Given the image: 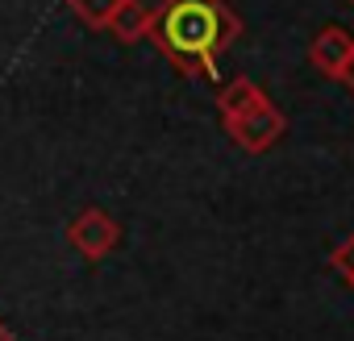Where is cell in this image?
I'll return each instance as SVG.
<instances>
[{
  "label": "cell",
  "instance_id": "cell-4",
  "mask_svg": "<svg viewBox=\"0 0 354 341\" xmlns=\"http://www.w3.org/2000/svg\"><path fill=\"white\" fill-rule=\"evenodd\" d=\"M350 50H354V34L350 30H342V26H325L317 38H313V46H308V59H313V67L317 71H325V75H342V67H346V59H350Z\"/></svg>",
  "mask_w": 354,
  "mask_h": 341
},
{
  "label": "cell",
  "instance_id": "cell-1",
  "mask_svg": "<svg viewBox=\"0 0 354 341\" xmlns=\"http://www.w3.org/2000/svg\"><path fill=\"white\" fill-rule=\"evenodd\" d=\"M242 34V21L225 0H162L158 9H150V42L162 50V59L184 71L213 79L221 55L230 42Z\"/></svg>",
  "mask_w": 354,
  "mask_h": 341
},
{
  "label": "cell",
  "instance_id": "cell-9",
  "mask_svg": "<svg viewBox=\"0 0 354 341\" xmlns=\"http://www.w3.org/2000/svg\"><path fill=\"white\" fill-rule=\"evenodd\" d=\"M350 92H354V50H350V59H346V67H342V75H337Z\"/></svg>",
  "mask_w": 354,
  "mask_h": 341
},
{
  "label": "cell",
  "instance_id": "cell-7",
  "mask_svg": "<svg viewBox=\"0 0 354 341\" xmlns=\"http://www.w3.org/2000/svg\"><path fill=\"white\" fill-rule=\"evenodd\" d=\"M121 0H67V9L88 26V30H109V17L117 13Z\"/></svg>",
  "mask_w": 354,
  "mask_h": 341
},
{
  "label": "cell",
  "instance_id": "cell-5",
  "mask_svg": "<svg viewBox=\"0 0 354 341\" xmlns=\"http://www.w3.org/2000/svg\"><path fill=\"white\" fill-rule=\"evenodd\" d=\"M109 34L117 42H138L150 34V9L142 5V0H121L117 13L109 17Z\"/></svg>",
  "mask_w": 354,
  "mask_h": 341
},
{
  "label": "cell",
  "instance_id": "cell-2",
  "mask_svg": "<svg viewBox=\"0 0 354 341\" xmlns=\"http://www.w3.org/2000/svg\"><path fill=\"white\" fill-rule=\"evenodd\" d=\"M67 246L84 258V262H104L117 246H121V225L113 213L104 208H80L67 221Z\"/></svg>",
  "mask_w": 354,
  "mask_h": 341
},
{
  "label": "cell",
  "instance_id": "cell-6",
  "mask_svg": "<svg viewBox=\"0 0 354 341\" xmlns=\"http://www.w3.org/2000/svg\"><path fill=\"white\" fill-rule=\"evenodd\" d=\"M267 92L254 84V79H246V75H238V79H230L221 92H217V108H221V121H230V117H238V113H246L250 104H259Z\"/></svg>",
  "mask_w": 354,
  "mask_h": 341
},
{
  "label": "cell",
  "instance_id": "cell-8",
  "mask_svg": "<svg viewBox=\"0 0 354 341\" xmlns=\"http://www.w3.org/2000/svg\"><path fill=\"white\" fill-rule=\"evenodd\" d=\"M329 262H333V271H337V275H346V279L354 283V233H350V237H342V242L329 250Z\"/></svg>",
  "mask_w": 354,
  "mask_h": 341
},
{
  "label": "cell",
  "instance_id": "cell-3",
  "mask_svg": "<svg viewBox=\"0 0 354 341\" xmlns=\"http://www.w3.org/2000/svg\"><path fill=\"white\" fill-rule=\"evenodd\" d=\"M283 129H288V121H283V113L263 96L259 104H250L246 113H238V117H230L225 121V133L234 137V146H242L246 154H263V150H271L279 137H283Z\"/></svg>",
  "mask_w": 354,
  "mask_h": 341
},
{
  "label": "cell",
  "instance_id": "cell-10",
  "mask_svg": "<svg viewBox=\"0 0 354 341\" xmlns=\"http://www.w3.org/2000/svg\"><path fill=\"white\" fill-rule=\"evenodd\" d=\"M0 341H17V337H13V333H9L5 324H0Z\"/></svg>",
  "mask_w": 354,
  "mask_h": 341
}]
</instances>
